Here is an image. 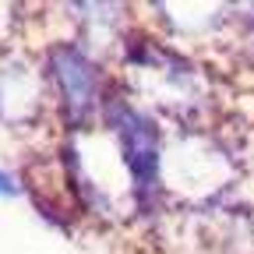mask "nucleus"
<instances>
[{
    "label": "nucleus",
    "mask_w": 254,
    "mask_h": 254,
    "mask_svg": "<svg viewBox=\"0 0 254 254\" xmlns=\"http://www.w3.org/2000/svg\"><path fill=\"white\" fill-rule=\"evenodd\" d=\"M233 177L230 155L208 138H177L159 163V187L187 201H212Z\"/></svg>",
    "instance_id": "f257e3e1"
},
{
    "label": "nucleus",
    "mask_w": 254,
    "mask_h": 254,
    "mask_svg": "<svg viewBox=\"0 0 254 254\" xmlns=\"http://www.w3.org/2000/svg\"><path fill=\"white\" fill-rule=\"evenodd\" d=\"M131 71H134V81L141 85V92L152 95L159 106H166L173 113L201 106V81L180 57L148 46L131 57Z\"/></svg>",
    "instance_id": "f03ea898"
},
{
    "label": "nucleus",
    "mask_w": 254,
    "mask_h": 254,
    "mask_svg": "<svg viewBox=\"0 0 254 254\" xmlns=\"http://www.w3.org/2000/svg\"><path fill=\"white\" fill-rule=\"evenodd\" d=\"M50 74L60 88V99L67 106V117L74 124L88 120L95 110V95H99V78H95L92 60L74 50V46H57L50 53Z\"/></svg>",
    "instance_id": "7ed1b4c3"
},
{
    "label": "nucleus",
    "mask_w": 254,
    "mask_h": 254,
    "mask_svg": "<svg viewBox=\"0 0 254 254\" xmlns=\"http://www.w3.org/2000/svg\"><path fill=\"white\" fill-rule=\"evenodd\" d=\"M43 110V74L21 57L0 60V120L28 124Z\"/></svg>",
    "instance_id": "20e7f679"
},
{
    "label": "nucleus",
    "mask_w": 254,
    "mask_h": 254,
    "mask_svg": "<svg viewBox=\"0 0 254 254\" xmlns=\"http://www.w3.org/2000/svg\"><path fill=\"white\" fill-rule=\"evenodd\" d=\"M14 190H18V180L7 177V173H0V194H14Z\"/></svg>",
    "instance_id": "39448f33"
}]
</instances>
